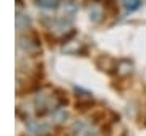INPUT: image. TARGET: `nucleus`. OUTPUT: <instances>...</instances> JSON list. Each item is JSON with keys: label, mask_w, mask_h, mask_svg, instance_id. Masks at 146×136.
<instances>
[{"label": "nucleus", "mask_w": 146, "mask_h": 136, "mask_svg": "<svg viewBox=\"0 0 146 136\" xmlns=\"http://www.w3.org/2000/svg\"><path fill=\"white\" fill-rule=\"evenodd\" d=\"M18 47L26 53H34L39 49V41L36 36H20L18 37Z\"/></svg>", "instance_id": "obj_1"}, {"label": "nucleus", "mask_w": 146, "mask_h": 136, "mask_svg": "<svg viewBox=\"0 0 146 136\" xmlns=\"http://www.w3.org/2000/svg\"><path fill=\"white\" fill-rule=\"evenodd\" d=\"M34 102H36V105H37V110L41 109V114L52 110L54 105H55V102H52V96L46 94V92H39V94L36 96Z\"/></svg>", "instance_id": "obj_2"}, {"label": "nucleus", "mask_w": 146, "mask_h": 136, "mask_svg": "<svg viewBox=\"0 0 146 136\" xmlns=\"http://www.w3.org/2000/svg\"><path fill=\"white\" fill-rule=\"evenodd\" d=\"M49 130H50V126L47 125V123H44V121H41V120L29 121V123H28V131H29L31 135H34V136L46 135Z\"/></svg>", "instance_id": "obj_3"}, {"label": "nucleus", "mask_w": 146, "mask_h": 136, "mask_svg": "<svg viewBox=\"0 0 146 136\" xmlns=\"http://www.w3.org/2000/svg\"><path fill=\"white\" fill-rule=\"evenodd\" d=\"M115 73L119 78H127L133 73V63L130 60H120L117 63V68H115Z\"/></svg>", "instance_id": "obj_4"}, {"label": "nucleus", "mask_w": 146, "mask_h": 136, "mask_svg": "<svg viewBox=\"0 0 146 136\" xmlns=\"http://www.w3.org/2000/svg\"><path fill=\"white\" fill-rule=\"evenodd\" d=\"M96 65L102 70V71H112V68H117V63L114 62V58H110L109 55H101L98 60H96Z\"/></svg>", "instance_id": "obj_5"}, {"label": "nucleus", "mask_w": 146, "mask_h": 136, "mask_svg": "<svg viewBox=\"0 0 146 136\" xmlns=\"http://www.w3.org/2000/svg\"><path fill=\"white\" fill-rule=\"evenodd\" d=\"M15 21H16V28H18L20 31H23V29H26V28L31 26V18L28 15H25V13H21V11L16 13Z\"/></svg>", "instance_id": "obj_6"}, {"label": "nucleus", "mask_w": 146, "mask_h": 136, "mask_svg": "<svg viewBox=\"0 0 146 136\" xmlns=\"http://www.w3.org/2000/svg\"><path fill=\"white\" fill-rule=\"evenodd\" d=\"M62 11L65 13V16H70V18H72V16L78 11V5H76L75 2H72V0H67V2L62 3Z\"/></svg>", "instance_id": "obj_7"}, {"label": "nucleus", "mask_w": 146, "mask_h": 136, "mask_svg": "<svg viewBox=\"0 0 146 136\" xmlns=\"http://www.w3.org/2000/svg\"><path fill=\"white\" fill-rule=\"evenodd\" d=\"M80 49H83V44H81V42H76V41H72V42H68V44L63 46L62 52H65V53H78Z\"/></svg>", "instance_id": "obj_8"}, {"label": "nucleus", "mask_w": 146, "mask_h": 136, "mask_svg": "<svg viewBox=\"0 0 146 136\" xmlns=\"http://www.w3.org/2000/svg\"><path fill=\"white\" fill-rule=\"evenodd\" d=\"M89 20L93 21V23H98V21H101V18H102V8H101L99 5H94L89 8Z\"/></svg>", "instance_id": "obj_9"}, {"label": "nucleus", "mask_w": 146, "mask_h": 136, "mask_svg": "<svg viewBox=\"0 0 146 136\" xmlns=\"http://www.w3.org/2000/svg\"><path fill=\"white\" fill-rule=\"evenodd\" d=\"M36 5L44 10H55L58 7V0H36Z\"/></svg>", "instance_id": "obj_10"}, {"label": "nucleus", "mask_w": 146, "mask_h": 136, "mask_svg": "<svg viewBox=\"0 0 146 136\" xmlns=\"http://www.w3.org/2000/svg\"><path fill=\"white\" fill-rule=\"evenodd\" d=\"M120 3L123 5L127 11H135L136 8H140L141 0H120Z\"/></svg>", "instance_id": "obj_11"}, {"label": "nucleus", "mask_w": 146, "mask_h": 136, "mask_svg": "<svg viewBox=\"0 0 146 136\" xmlns=\"http://www.w3.org/2000/svg\"><path fill=\"white\" fill-rule=\"evenodd\" d=\"M67 118H68V112L67 110H57L55 114H54V121L55 123H65L67 121Z\"/></svg>", "instance_id": "obj_12"}, {"label": "nucleus", "mask_w": 146, "mask_h": 136, "mask_svg": "<svg viewBox=\"0 0 146 136\" xmlns=\"http://www.w3.org/2000/svg\"><path fill=\"white\" fill-rule=\"evenodd\" d=\"M86 131V126H84L83 121H75L72 126V133L73 135H78V133H84Z\"/></svg>", "instance_id": "obj_13"}, {"label": "nucleus", "mask_w": 146, "mask_h": 136, "mask_svg": "<svg viewBox=\"0 0 146 136\" xmlns=\"http://www.w3.org/2000/svg\"><path fill=\"white\" fill-rule=\"evenodd\" d=\"M81 136H98V133L94 130H86L84 133H81Z\"/></svg>", "instance_id": "obj_14"}, {"label": "nucleus", "mask_w": 146, "mask_h": 136, "mask_svg": "<svg viewBox=\"0 0 146 136\" xmlns=\"http://www.w3.org/2000/svg\"><path fill=\"white\" fill-rule=\"evenodd\" d=\"M16 3H18V7H21L23 5V0H16Z\"/></svg>", "instance_id": "obj_15"}]
</instances>
